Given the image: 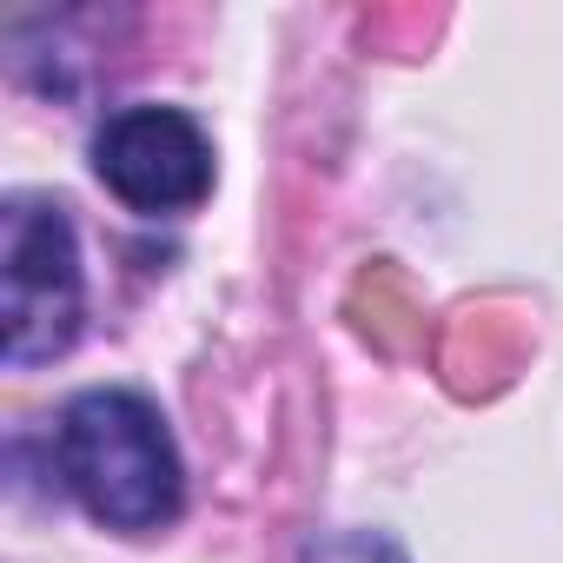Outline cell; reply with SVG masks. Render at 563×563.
<instances>
[{"label":"cell","mask_w":563,"mask_h":563,"mask_svg":"<svg viewBox=\"0 0 563 563\" xmlns=\"http://www.w3.org/2000/svg\"><path fill=\"white\" fill-rule=\"evenodd\" d=\"M87 278L80 245L60 206L47 199H8L0 212V358L8 365H47L80 339Z\"/></svg>","instance_id":"obj_2"},{"label":"cell","mask_w":563,"mask_h":563,"mask_svg":"<svg viewBox=\"0 0 563 563\" xmlns=\"http://www.w3.org/2000/svg\"><path fill=\"white\" fill-rule=\"evenodd\" d=\"M67 490L107 530H159L186 504V471L166 418L140 391H80L54 438Z\"/></svg>","instance_id":"obj_1"},{"label":"cell","mask_w":563,"mask_h":563,"mask_svg":"<svg viewBox=\"0 0 563 563\" xmlns=\"http://www.w3.org/2000/svg\"><path fill=\"white\" fill-rule=\"evenodd\" d=\"M93 173L133 212H186L212 192V146L179 107H126L100 126Z\"/></svg>","instance_id":"obj_3"}]
</instances>
